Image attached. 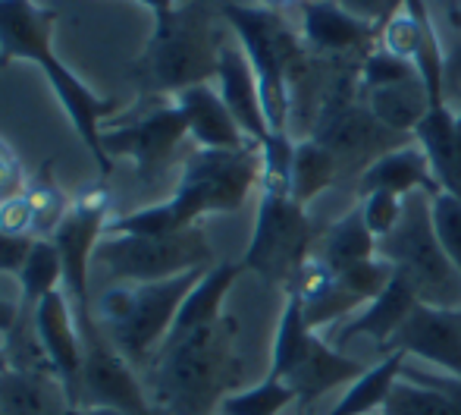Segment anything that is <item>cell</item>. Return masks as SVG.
<instances>
[{
	"label": "cell",
	"mask_w": 461,
	"mask_h": 415,
	"mask_svg": "<svg viewBox=\"0 0 461 415\" xmlns=\"http://www.w3.org/2000/svg\"><path fill=\"white\" fill-rule=\"evenodd\" d=\"M239 321L220 315L183 337L164 340L148 365V397L160 415H213L242 384Z\"/></svg>",
	"instance_id": "1"
},
{
	"label": "cell",
	"mask_w": 461,
	"mask_h": 415,
	"mask_svg": "<svg viewBox=\"0 0 461 415\" xmlns=\"http://www.w3.org/2000/svg\"><path fill=\"white\" fill-rule=\"evenodd\" d=\"M261 183V142L242 148H194L185 154L170 202L107 220V236L116 233H176L194 226L204 214H232Z\"/></svg>",
	"instance_id": "2"
},
{
	"label": "cell",
	"mask_w": 461,
	"mask_h": 415,
	"mask_svg": "<svg viewBox=\"0 0 461 415\" xmlns=\"http://www.w3.org/2000/svg\"><path fill=\"white\" fill-rule=\"evenodd\" d=\"M57 16H60L57 10L38 6L32 0H0V69H6L13 60L38 63L44 69V76H48L63 114L69 116L79 139L95 154L97 171L107 177L113 171V161H110L107 148L101 142V129L116 114L120 104L113 98L95 95L73 69H67L54 57V48H50L54 42L50 38H54Z\"/></svg>",
	"instance_id": "3"
},
{
	"label": "cell",
	"mask_w": 461,
	"mask_h": 415,
	"mask_svg": "<svg viewBox=\"0 0 461 415\" xmlns=\"http://www.w3.org/2000/svg\"><path fill=\"white\" fill-rule=\"evenodd\" d=\"M220 38L213 35L211 10L201 0H183L176 10L154 16V32L141 57L132 63V76L141 92L173 95L217 79Z\"/></svg>",
	"instance_id": "4"
},
{
	"label": "cell",
	"mask_w": 461,
	"mask_h": 415,
	"mask_svg": "<svg viewBox=\"0 0 461 415\" xmlns=\"http://www.w3.org/2000/svg\"><path fill=\"white\" fill-rule=\"evenodd\" d=\"M207 271L211 268L188 271V274L158 283H116V287H110L97 302L101 334L135 368H148L158 349L164 346L179 306Z\"/></svg>",
	"instance_id": "5"
},
{
	"label": "cell",
	"mask_w": 461,
	"mask_h": 415,
	"mask_svg": "<svg viewBox=\"0 0 461 415\" xmlns=\"http://www.w3.org/2000/svg\"><path fill=\"white\" fill-rule=\"evenodd\" d=\"M223 16L232 25L239 44H242L245 57L251 60V69L258 76V88H261V104L270 133H289L292 79L308 63L311 51L289 29L283 13L267 10V6L230 4L223 6Z\"/></svg>",
	"instance_id": "6"
},
{
	"label": "cell",
	"mask_w": 461,
	"mask_h": 415,
	"mask_svg": "<svg viewBox=\"0 0 461 415\" xmlns=\"http://www.w3.org/2000/svg\"><path fill=\"white\" fill-rule=\"evenodd\" d=\"M433 198L427 192L405 196L402 220L389 236L376 239V255L414 290L418 302L433 309H461V274L433 230Z\"/></svg>",
	"instance_id": "7"
},
{
	"label": "cell",
	"mask_w": 461,
	"mask_h": 415,
	"mask_svg": "<svg viewBox=\"0 0 461 415\" xmlns=\"http://www.w3.org/2000/svg\"><path fill=\"white\" fill-rule=\"evenodd\" d=\"M367 372L365 362L352 359L342 349L323 343L304 321L302 302L295 296H285L283 315L274 337V359H270V378H279L295 391L302 415L311 406L339 384H352L355 378Z\"/></svg>",
	"instance_id": "8"
},
{
	"label": "cell",
	"mask_w": 461,
	"mask_h": 415,
	"mask_svg": "<svg viewBox=\"0 0 461 415\" xmlns=\"http://www.w3.org/2000/svg\"><path fill=\"white\" fill-rule=\"evenodd\" d=\"M95 264L120 283H158L213 268V252L198 224L176 233H116L97 243Z\"/></svg>",
	"instance_id": "9"
},
{
	"label": "cell",
	"mask_w": 461,
	"mask_h": 415,
	"mask_svg": "<svg viewBox=\"0 0 461 415\" xmlns=\"http://www.w3.org/2000/svg\"><path fill=\"white\" fill-rule=\"evenodd\" d=\"M323 226L304 214V205H298L292 196H270L261 192L255 217L251 245L242 258L245 271H255L267 283L289 287L295 271L314 255L317 239Z\"/></svg>",
	"instance_id": "10"
},
{
	"label": "cell",
	"mask_w": 461,
	"mask_h": 415,
	"mask_svg": "<svg viewBox=\"0 0 461 415\" xmlns=\"http://www.w3.org/2000/svg\"><path fill=\"white\" fill-rule=\"evenodd\" d=\"M110 192L104 183H92L73 196V208L57 226L54 239L63 262V293L76 311V321L82 330V343L95 340L101 327L92 321V302H88V268L95 262V249L101 243V233H107Z\"/></svg>",
	"instance_id": "11"
},
{
	"label": "cell",
	"mask_w": 461,
	"mask_h": 415,
	"mask_svg": "<svg viewBox=\"0 0 461 415\" xmlns=\"http://www.w3.org/2000/svg\"><path fill=\"white\" fill-rule=\"evenodd\" d=\"M311 139L321 142L339 164L342 177L348 173H365L380 154L405 145L408 135H395L367 110V104H358L346 86H333L321 98V107L314 114Z\"/></svg>",
	"instance_id": "12"
},
{
	"label": "cell",
	"mask_w": 461,
	"mask_h": 415,
	"mask_svg": "<svg viewBox=\"0 0 461 415\" xmlns=\"http://www.w3.org/2000/svg\"><path fill=\"white\" fill-rule=\"evenodd\" d=\"M188 126L176 101L158 104L139 120L122 126H104L101 142L107 154H126L135 164V177L145 186H158L176 161L179 145L185 142Z\"/></svg>",
	"instance_id": "13"
},
{
	"label": "cell",
	"mask_w": 461,
	"mask_h": 415,
	"mask_svg": "<svg viewBox=\"0 0 461 415\" xmlns=\"http://www.w3.org/2000/svg\"><path fill=\"white\" fill-rule=\"evenodd\" d=\"M88 406L122 410L132 415H160L141 387L135 365L104 334L86 343V359H82L79 410H88Z\"/></svg>",
	"instance_id": "14"
},
{
	"label": "cell",
	"mask_w": 461,
	"mask_h": 415,
	"mask_svg": "<svg viewBox=\"0 0 461 415\" xmlns=\"http://www.w3.org/2000/svg\"><path fill=\"white\" fill-rule=\"evenodd\" d=\"M32 334H35L48 365L63 381L73 406L79 410V378L82 359H86V343H82L79 321H76V311L63 290H57V293L44 296L38 302V309L32 311Z\"/></svg>",
	"instance_id": "15"
},
{
	"label": "cell",
	"mask_w": 461,
	"mask_h": 415,
	"mask_svg": "<svg viewBox=\"0 0 461 415\" xmlns=\"http://www.w3.org/2000/svg\"><path fill=\"white\" fill-rule=\"evenodd\" d=\"M386 353L418 355L443 368V374L461 378V309H433L418 302L408 321L380 349V355Z\"/></svg>",
	"instance_id": "16"
},
{
	"label": "cell",
	"mask_w": 461,
	"mask_h": 415,
	"mask_svg": "<svg viewBox=\"0 0 461 415\" xmlns=\"http://www.w3.org/2000/svg\"><path fill=\"white\" fill-rule=\"evenodd\" d=\"M298 29L311 54L327 57H348L355 51L367 54L376 42L374 25L352 16L339 0H308L298 10Z\"/></svg>",
	"instance_id": "17"
},
{
	"label": "cell",
	"mask_w": 461,
	"mask_h": 415,
	"mask_svg": "<svg viewBox=\"0 0 461 415\" xmlns=\"http://www.w3.org/2000/svg\"><path fill=\"white\" fill-rule=\"evenodd\" d=\"M217 92L242 133L255 142H264L270 135L267 116H264L261 88H258V76L251 69V60L245 57L242 44L223 42L220 44V60H217Z\"/></svg>",
	"instance_id": "18"
},
{
	"label": "cell",
	"mask_w": 461,
	"mask_h": 415,
	"mask_svg": "<svg viewBox=\"0 0 461 415\" xmlns=\"http://www.w3.org/2000/svg\"><path fill=\"white\" fill-rule=\"evenodd\" d=\"M0 415H79L54 368L0 372Z\"/></svg>",
	"instance_id": "19"
},
{
	"label": "cell",
	"mask_w": 461,
	"mask_h": 415,
	"mask_svg": "<svg viewBox=\"0 0 461 415\" xmlns=\"http://www.w3.org/2000/svg\"><path fill=\"white\" fill-rule=\"evenodd\" d=\"M358 196L365 198L370 192H395V196H411V192H427L430 198H437L439 183L430 171L424 148L418 142L408 139L405 145L393 148V152L380 154L374 164L355 180Z\"/></svg>",
	"instance_id": "20"
},
{
	"label": "cell",
	"mask_w": 461,
	"mask_h": 415,
	"mask_svg": "<svg viewBox=\"0 0 461 415\" xmlns=\"http://www.w3.org/2000/svg\"><path fill=\"white\" fill-rule=\"evenodd\" d=\"M414 306H418L414 290L393 271V281L386 283V290L376 300H370L361 315H352L348 321L339 324V330L333 334V346L342 349L355 337H367V340L376 343V349H383L395 337V330L408 321Z\"/></svg>",
	"instance_id": "21"
},
{
	"label": "cell",
	"mask_w": 461,
	"mask_h": 415,
	"mask_svg": "<svg viewBox=\"0 0 461 415\" xmlns=\"http://www.w3.org/2000/svg\"><path fill=\"white\" fill-rule=\"evenodd\" d=\"M173 101L183 110L188 135L198 142V148H223V152H232V148H242L249 142H255L242 133V126L230 114V107L220 98V92L207 86V82L185 88Z\"/></svg>",
	"instance_id": "22"
},
{
	"label": "cell",
	"mask_w": 461,
	"mask_h": 415,
	"mask_svg": "<svg viewBox=\"0 0 461 415\" xmlns=\"http://www.w3.org/2000/svg\"><path fill=\"white\" fill-rule=\"evenodd\" d=\"M414 142L424 148L430 171L437 177L439 189L461 198V164L456 148V110L449 104H433L430 114L414 129Z\"/></svg>",
	"instance_id": "23"
},
{
	"label": "cell",
	"mask_w": 461,
	"mask_h": 415,
	"mask_svg": "<svg viewBox=\"0 0 461 415\" xmlns=\"http://www.w3.org/2000/svg\"><path fill=\"white\" fill-rule=\"evenodd\" d=\"M367 110L395 135H414V129L420 126L427 114H430L433 101L427 86L420 82V76H411L405 82H395V86L376 88L367 95Z\"/></svg>",
	"instance_id": "24"
},
{
	"label": "cell",
	"mask_w": 461,
	"mask_h": 415,
	"mask_svg": "<svg viewBox=\"0 0 461 415\" xmlns=\"http://www.w3.org/2000/svg\"><path fill=\"white\" fill-rule=\"evenodd\" d=\"M242 271H245L242 262H239V264H232V262L213 264V268L207 271L198 283H194V290L185 296L183 306H179L176 321H173L167 340H173V337H183V334H188V330L201 327V324L217 321V318L223 315L220 306H223L226 293H230V287L236 283V277L242 274Z\"/></svg>",
	"instance_id": "25"
},
{
	"label": "cell",
	"mask_w": 461,
	"mask_h": 415,
	"mask_svg": "<svg viewBox=\"0 0 461 415\" xmlns=\"http://www.w3.org/2000/svg\"><path fill=\"white\" fill-rule=\"evenodd\" d=\"M314 255H321L333 271L352 268V264L376 258V236L367 230L361 205L352 208L348 214H342L336 224L323 226Z\"/></svg>",
	"instance_id": "26"
},
{
	"label": "cell",
	"mask_w": 461,
	"mask_h": 415,
	"mask_svg": "<svg viewBox=\"0 0 461 415\" xmlns=\"http://www.w3.org/2000/svg\"><path fill=\"white\" fill-rule=\"evenodd\" d=\"M402 368H405V353L380 355L376 365H370L361 378H355L352 384H348V391L342 393L339 403L327 415H367L370 410H383L386 397L393 393L395 381L402 378Z\"/></svg>",
	"instance_id": "27"
},
{
	"label": "cell",
	"mask_w": 461,
	"mask_h": 415,
	"mask_svg": "<svg viewBox=\"0 0 461 415\" xmlns=\"http://www.w3.org/2000/svg\"><path fill=\"white\" fill-rule=\"evenodd\" d=\"M60 283H63V262L54 239H35L23 271H19V315H23L19 321H25V315L32 318L38 302L44 296L57 293Z\"/></svg>",
	"instance_id": "28"
},
{
	"label": "cell",
	"mask_w": 461,
	"mask_h": 415,
	"mask_svg": "<svg viewBox=\"0 0 461 415\" xmlns=\"http://www.w3.org/2000/svg\"><path fill=\"white\" fill-rule=\"evenodd\" d=\"M342 180V171L336 158L308 135L295 142V158H292V198L298 205H308L323 189L336 186Z\"/></svg>",
	"instance_id": "29"
},
{
	"label": "cell",
	"mask_w": 461,
	"mask_h": 415,
	"mask_svg": "<svg viewBox=\"0 0 461 415\" xmlns=\"http://www.w3.org/2000/svg\"><path fill=\"white\" fill-rule=\"evenodd\" d=\"M23 196L32 208V217H35V239L54 236L57 226L63 224V217H67L69 208H73V198L57 186L54 173H50V161L41 164V171L25 183Z\"/></svg>",
	"instance_id": "30"
},
{
	"label": "cell",
	"mask_w": 461,
	"mask_h": 415,
	"mask_svg": "<svg viewBox=\"0 0 461 415\" xmlns=\"http://www.w3.org/2000/svg\"><path fill=\"white\" fill-rule=\"evenodd\" d=\"M289 403H295V391L279 378H264L249 391H236L220 403L217 415H279Z\"/></svg>",
	"instance_id": "31"
},
{
	"label": "cell",
	"mask_w": 461,
	"mask_h": 415,
	"mask_svg": "<svg viewBox=\"0 0 461 415\" xmlns=\"http://www.w3.org/2000/svg\"><path fill=\"white\" fill-rule=\"evenodd\" d=\"M383 415H458L456 406L437 393L433 387H424L418 381L399 378L393 387V393L383 403Z\"/></svg>",
	"instance_id": "32"
},
{
	"label": "cell",
	"mask_w": 461,
	"mask_h": 415,
	"mask_svg": "<svg viewBox=\"0 0 461 415\" xmlns=\"http://www.w3.org/2000/svg\"><path fill=\"white\" fill-rule=\"evenodd\" d=\"M414 67L402 57L389 54L383 48H370L358 63V88L365 95L376 92V88H386V86H395V82H405L411 79Z\"/></svg>",
	"instance_id": "33"
},
{
	"label": "cell",
	"mask_w": 461,
	"mask_h": 415,
	"mask_svg": "<svg viewBox=\"0 0 461 415\" xmlns=\"http://www.w3.org/2000/svg\"><path fill=\"white\" fill-rule=\"evenodd\" d=\"M430 211H433V230H437L446 255L452 258V264H456L461 274V198L449 196V192H439L430 202Z\"/></svg>",
	"instance_id": "34"
},
{
	"label": "cell",
	"mask_w": 461,
	"mask_h": 415,
	"mask_svg": "<svg viewBox=\"0 0 461 415\" xmlns=\"http://www.w3.org/2000/svg\"><path fill=\"white\" fill-rule=\"evenodd\" d=\"M402 211H405V196H395V192H370V196L361 198L365 224L376 239L389 236L399 226Z\"/></svg>",
	"instance_id": "35"
},
{
	"label": "cell",
	"mask_w": 461,
	"mask_h": 415,
	"mask_svg": "<svg viewBox=\"0 0 461 415\" xmlns=\"http://www.w3.org/2000/svg\"><path fill=\"white\" fill-rule=\"evenodd\" d=\"M0 233L35 239V217H32V208L25 202L23 192H16V196H10L6 202H0Z\"/></svg>",
	"instance_id": "36"
},
{
	"label": "cell",
	"mask_w": 461,
	"mask_h": 415,
	"mask_svg": "<svg viewBox=\"0 0 461 415\" xmlns=\"http://www.w3.org/2000/svg\"><path fill=\"white\" fill-rule=\"evenodd\" d=\"M402 378L418 381V384H424V387H433V391L443 393V397L456 406V412L461 415V378H456V374L420 372V368H414V365H405V368H402Z\"/></svg>",
	"instance_id": "37"
},
{
	"label": "cell",
	"mask_w": 461,
	"mask_h": 415,
	"mask_svg": "<svg viewBox=\"0 0 461 415\" xmlns=\"http://www.w3.org/2000/svg\"><path fill=\"white\" fill-rule=\"evenodd\" d=\"M25 189L23 164H19L16 152L10 148V142L0 139V202H6L10 196Z\"/></svg>",
	"instance_id": "38"
},
{
	"label": "cell",
	"mask_w": 461,
	"mask_h": 415,
	"mask_svg": "<svg viewBox=\"0 0 461 415\" xmlns=\"http://www.w3.org/2000/svg\"><path fill=\"white\" fill-rule=\"evenodd\" d=\"M32 245H35V239L32 236H10V233H0V271H4V274L19 277V271H23Z\"/></svg>",
	"instance_id": "39"
},
{
	"label": "cell",
	"mask_w": 461,
	"mask_h": 415,
	"mask_svg": "<svg viewBox=\"0 0 461 415\" xmlns=\"http://www.w3.org/2000/svg\"><path fill=\"white\" fill-rule=\"evenodd\" d=\"M342 6H346L352 16L365 19L376 29V35H380V25H383V13H386V0H339Z\"/></svg>",
	"instance_id": "40"
},
{
	"label": "cell",
	"mask_w": 461,
	"mask_h": 415,
	"mask_svg": "<svg viewBox=\"0 0 461 415\" xmlns=\"http://www.w3.org/2000/svg\"><path fill=\"white\" fill-rule=\"evenodd\" d=\"M19 302H13V300H6V296H0V334H6L10 337L13 334V327L19 324Z\"/></svg>",
	"instance_id": "41"
},
{
	"label": "cell",
	"mask_w": 461,
	"mask_h": 415,
	"mask_svg": "<svg viewBox=\"0 0 461 415\" xmlns=\"http://www.w3.org/2000/svg\"><path fill=\"white\" fill-rule=\"evenodd\" d=\"M139 4H145L148 10L154 13V16H160V13H170V10H176L183 0H139Z\"/></svg>",
	"instance_id": "42"
},
{
	"label": "cell",
	"mask_w": 461,
	"mask_h": 415,
	"mask_svg": "<svg viewBox=\"0 0 461 415\" xmlns=\"http://www.w3.org/2000/svg\"><path fill=\"white\" fill-rule=\"evenodd\" d=\"M308 4V0H261V6H267V10H276V13H285V10H292V6H302Z\"/></svg>",
	"instance_id": "43"
},
{
	"label": "cell",
	"mask_w": 461,
	"mask_h": 415,
	"mask_svg": "<svg viewBox=\"0 0 461 415\" xmlns=\"http://www.w3.org/2000/svg\"><path fill=\"white\" fill-rule=\"evenodd\" d=\"M402 6H405V0H386V13H383V25H386L389 19H393L395 13L402 10ZM383 25H380V29H383Z\"/></svg>",
	"instance_id": "44"
},
{
	"label": "cell",
	"mask_w": 461,
	"mask_h": 415,
	"mask_svg": "<svg viewBox=\"0 0 461 415\" xmlns=\"http://www.w3.org/2000/svg\"><path fill=\"white\" fill-rule=\"evenodd\" d=\"M79 415H132L122 410H104V406H88V410H79Z\"/></svg>",
	"instance_id": "45"
},
{
	"label": "cell",
	"mask_w": 461,
	"mask_h": 415,
	"mask_svg": "<svg viewBox=\"0 0 461 415\" xmlns=\"http://www.w3.org/2000/svg\"><path fill=\"white\" fill-rule=\"evenodd\" d=\"M449 23L461 29V0H449Z\"/></svg>",
	"instance_id": "46"
},
{
	"label": "cell",
	"mask_w": 461,
	"mask_h": 415,
	"mask_svg": "<svg viewBox=\"0 0 461 415\" xmlns=\"http://www.w3.org/2000/svg\"><path fill=\"white\" fill-rule=\"evenodd\" d=\"M456 148H458V164H461V98H458V110H456Z\"/></svg>",
	"instance_id": "47"
},
{
	"label": "cell",
	"mask_w": 461,
	"mask_h": 415,
	"mask_svg": "<svg viewBox=\"0 0 461 415\" xmlns=\"http://www.w3.org/2000/svg\"><path fill=\"white\" fill-rule=\"evenodd\" d=\"M6 368H10V359H6V349L0 346V372H6Z\"/></svg>",
	"instance_id": "48"
}]
</instances>
